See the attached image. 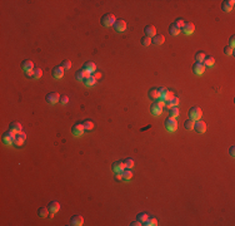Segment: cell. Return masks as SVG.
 Here are the masks:
<instances>
[{"label": "cell", "instance_id": "cell-44", "mask_svg": "<svg viewBox=\"0 0 235 226\" xmlns=\"http://www.w3.org/2000/svg\"><path fill=\"white\" fill-rule=\"evenodd\" d=\"M234 45H235V37L233 35L232 38H230V41H229V47L234 48Z\"/></svg>", "mask_w": 235, "mask_h": 226}, {"label": "cell", "instance_id": "cell-43", "mask_svg": "<svg viewBox=\"0 0 235 226\" xmlns=\"http://www.w3.org/2000/svg\"><path fill=\"white\" fill-rule=\"evenodd\" d=\"M68 102H69V98H68V96H61V97H60V103H61V104H66Z\"/></svg>", "mask_w": 235, "mask_h": 226}, {"label": "cell", "instance_id": "cell-49", "mask_svg": "<svg viewBox=\"0 0 235 226\" xmlns=\"http://www.w3.org/2000/svg\"><path fill=\"white\" fill-rule=\"evenodd\" d=\"M130 225H131V226H140V225H143V224H141L140 221H134V222H131Z\"/></svg>", "mask_w": 235, "mask_h": 226}, {"label": "cell", "instance_id": "cell-6", "mask_svg": "<svg viewBox=\"0 0 235 226\" xmlns=\"http://www.w3.org/2000/svg\"><path fill=\"white\" fill-rule=\"evenodd\" d=\"M26 139V134L24 133V132H19V133L15 134V138H14V145L15 146H23L24 145Z\"/></svg>", "mask_w": 235, "mask_h": 226}, {"label": "cell", "instance_id": "cell-17", "mask_svg": "<svg viewBox=\"0 0 235 226\" xmlns=\"http://www.w3.org/2000/svg\"><path fill=\"white\" fill-rule=\"evenodd\" d=\"M204 70H205V65H204L203 63H195L194 65H193V72H194L195 74H203Z\"/></svg>", "mask_w": 235, "mask_h": 226}, {"label": "cell", "instance_id": "cell-26", "mask_svg": "<svg viewBox=\"0 0 235 226\" xmlns=\"http://www.w3.org/2000/svg\"><path fill=\"white\" fill-rule=\"evenodd\" d=\"M21 67H23V69H24L25 72L33 70V68H34L31 60H24V62H23V64H21Z\"/></svg>", "mask_w": 235, "mask_h": 226}, {"label": "cell", "instance_id": "cell-10", "mask_svg": "<svg viewBox=\"0 0 235 226\" xmlns=\"http://www.w3.org/2000/svg\"><path fill=\"white\" fill-rule=\"evenodd\" d=\"M90 75H92V73H89V72L85 70V69H81V70L77 72V74H75V78H77L78 81H85V79H88Z\"/></svg>", "mask_w": 235, "mask_h": 226}, {"label": "cell", "instance_id": "cell-8", "mask_svg": "<svg viewBox=\"0 0 235 226\" xmlns=\"http://www.w3.org/2000/svg\"><path fill=\"white\" fill-rule=\"evenodd\" d=\"M84 224V218L80 215H74L73 217L70 218V225L71 226H81Z\"/></svg>", "mask_w": 235, "mask_h": 226}, {"label": "cell", "instance_id": "cell-25", "mask_svg": "<svg viewBox=\"0 0 235 226\" xmlns=\"http://www.w3.org/2000/svg\"><path fill=\"white\" fill-rule=\"evenodd\" d=\"M121 176H123L124 181H129L133 177V172L130 171V168H125L123 172H121Z\"/></svg>", "mask_w": 235, "mask_h": 226}, {"label": "cell", "instance_id": "cell-37", "mask_svg": "<svg viewBox=\"0 0 235 226\" xmlns=\"http://www.w3.org/2000/svg\"><path fill=\"white\" fill-rule=\"evenodd\" d=\"M85 85H94L96 83V79L93 77V75H90V77L88 78V79H85Z\"/></svg>", "mask_w": 235, "mask_h": 226}, {"label": "cell", "instance_id": "cell-15", "mask_svg": "<svg viewBox=\"0 0 235 226\" xmlns=\"http://www.w3.org/2000/svg\"><path fill=\"white\" fill-rule=\"evenodd\" d=\"M144 33H145L146 37L149 38H153L155 34H156V29H155L154 25H146L145 28H144Z\"/></svg>", "mask_w": 235, "mask_h": 226}, {"label": "cell", "instance_id": "cell-27", "mask_svg": "<svg viewBox=\"0 0 235 226\" xmlns=\"http://www.w3.org/2000/svg\"><path fill=\"white\" fill-rule=\"evenodd\" d=\"M50 212V210H49V207H40L39 210H38V215H39L40 217H48V214Z\"/></svg>", "mask_w": 235, "mask_h": 226}, {"label": "cell", "instance_id": "cell-41", "mask_svg": "<svg viewBox=\"0 0 235 226\" xmlns=\"http://www.w3.org/2000/svg\"><path fill=\"white\" fill-rule=\"evenodd\" d=\"M61 67L64 68V69H70L71 68V62L70 60H64V62L61 63Z\"/></svg>", "mask_w": 235, "mask_h": 226}, {"label": "cell", "instance_id": "cell-5", "mask_svg": "<svg viewBox=\"0 0 235 226\" xmlns=\"http://www.w3.org/2000/svg\"><path fill=\"white\" fill-rule=\"evenodd\" d=\"M84 126H83V123H75L73 128H71V133H73L75 137H78V136H81L83 133H84Z\"/></svg>", "mask_w": 235, "mask_h": 226}, {"label": "cell", "instance_id": "cell-39", "mask_svg": "<svg viewBox=\"0 0 235 226\" xmlns=\"http://www.w3.org/2000/svg\"><path fill=\"white\" fill-rule=\"evenodd\" d=\"M145 225H148V226H155V225H158V220L155 217L148 218V221L145 222Z\"/></svg>", "mask_w": 235, "mask_h": 226}, {"label": "cell", "instance_id": "cell-19", "mask_svg": "<svg viewBox=\"0 0 235 226\" xmlns=\"http://www.w3.org/2000/svg\"><path fill=\"white\" fill-rule=\"evenodd\" d=\"M9 131H11L15 134L19 133V132H21V124L19 122H11L9 126Z\"/></svg>", "mask_w": 235, "mask_h": 226}, {"label": "cell", "instance_id": "cell-29", "mask_svg": "<svg viewBox=\"0 0 235 226\" xmlns=\"http://www.w3.org/2000/svg\"><path fill=\"white\" fill-rule=\"evenodd\" d=\"M169 33L171 34V35L175 37V35H178V34L180 33V28H178L175 24H171V25L169 26Z\"/></svg>", "mask_w": 235, "mask_h": 226}, {"label": "cell", "instance_id": "cell-18", "mask_svg": "<svg viewBox=\"0 0 235 226\" xmlns=\"http://www.w3.org/2000/svg\"><path fill=\"white\" fill-rule=\"evenodd\" d=\"M194 29H195V26H194L193 23H185L184 26L181 28L183 33H185V34H193L194 33Z\"/></svg>", "mask_w": 235, "mask_h": 226}, {"label": "cell", "instance_id": "cell-48", "mask_svg": "<svg viewBox=\"0 0 235 226\" xmlns=\"http://www.w3.org/2000/svg\"><path fill=\"white\" fill-rule=\"evenodd\" d=\"M115 180H123L121 172H115Z\"/></svg>", "mask_w": 235, "mask_h": 226}, {"label": "cell", "instance_id": "cell-30", "mask_svg": "<svg viewBox=\"0 0 235 226\" xmlns=\"http://www.w3.org/2000/svg\"><path fill=\"white\" fill-rule=\"evenodd\" d=\"M205 57L206 54L204 52H199V53H196L195 54V60H196V63H203L204 62V59H205Z\"/></svg>", "mask_w": 235, "mask_h": 226}, {"label": "cell", "instance_id": "cell-38", "mask_svg": "<svg viewBox=\"0 0 235 226\" xmlns=\"http://www.w3.org/2000/svg\"><path fill=\"white\" fill-rule=\"evenodd\" d=\"M124 165H125V168H131L134 166V160L133 158H126L124 161Z\"/></svg>", "mask_w": 235, "mask_h": 226}, {"label": "cell", "instance_id": "cell-32", "mask_svg": "<svg viewBox=\"0 0 235 226\" xmlns=\"http://www.w3.org/2000/svg\"><path fill=\"white\" fill-rule=\"evenodd\" d=\"M148 214H145V212H140V214H138V221H140L141 224H145V222L148 221Z\"/></svg>", "mask_w": 235, "mask_h": 226}, {"label": "cell", "instance_id": "cell-46", "mask_svg": "<svg viewBox=\"0 0 235 226\" xmlns=\"http://www.w3.org/2000/svg\"><path fill=\"white\" fill-rule=\"evenodd\" d=\"M235 147L234 146H232V147H230V150H229V154H230V156H232V157H234L235 156Z\"/></svg>", "mask_w": 235, "mask_h": 226}, {"label": "cell", "instance_id": "cell-35", "mask_svg": "<svg viewBox=\"0 0 235 226\" xmlns=\"http://www.w3.org/2000/svg\"><path fill=\"white\" fill-rule=\"evenodd\" d=\"M179 109H178V107H171L170 108V116L169 117H173V118H176L178 116H179Z\"/></svg>", "mask_w": 235, "mask_h": 226}, {"label": "cell", "instance_id": "cell-1", "mask_svg": "<svg viewBox=\"0 0 235 226\" xmlns=\"http://www.w3.org/2000/svg\"><path fill=\"white\" fill-rule=\"evenodd\" d=\"M115 21H116L115 15H114V14H110V13L104 14L103 17H101V19H100L101 25L105 26V28H109V26H113V25H114V23H115Z\"/></svg>", "mask_w": 235, "mask_h": 226}, {"label": "cell", "instance_id": "cell-33", "mask_svg": "<svg viewBox=\"0 0 235 226\" xmlns=\"http://www.w3.org/2000/svg\"><path fill=\"white\" fill-rule=\"evenodd\" d=\"M83 126H84V130H88V131H90V130H93L94 128V123L92 122V121H84L83 122Z\"/></svg>", "mask_w": 235, "mask_h": 226}, {"label": "cell", "instance_id": "cell-28", "mask_svg": "<svg viewBox=\"0 0 235 226\" xmlns=\"http://www.w3.org/2000/svg\"><path fill=\"white\" fill-rule=\"evenodd\" d=\"M203 63H204V65H205V67H213L214 63H215V59L213 58V57L208 55V57H205V59H204Z\"/></svg>", "mask_w": 235, "mask_h": 226}, {"label": "cell", "instance_id": "cell-14", "mask_svg": "<svg viewBox=\"0 0 235 226\" xmlns=\"http://www.w3.org/2000/svg\"><path fill=\"white\" fill-rule=\"evenodd\" d=\"M64 68L61 67V65H56V67H54L53 68V77L54 78H61L63 75H64Z\"/></svg>", "mask_w": 235, "mask_h": 226}, {"label": "cell", "instance_id": "cell-9", "mask_svg": "<svg viewBox=\"0 0 235 226\" xmlns=\"http://www.w3.org/2000/svg\"><path fill=\"white\" fill-rule=\"evenodd\" d=\"M194 128H195V131L198 132V133H204V132L206 131V123L199 119L194 123Z\"/></svg>", "mask_w": 235, "mask_h": 226}, {"label": "cell", "instance_id": "cell-7", "mask_svg": "<svg viewBox=\"0 0 235 226\" xmlns=\"http://www.w3.org/2000/svg\"><path fill=\"white\" fill-rule=\"evenodd\" d=\"M14 138H15V133H13L11 131L5 132L3 134V142L5 145H10V143H14Z\"/></svg>", "mask_w": 235, "mask_h": 226}, {"label": "cell", "instance_id": "cell-42", "mask_svg": "<svg viewBox=\"0 0 235 226\" xmlns=\"http://www.w3.org/2000/svg\"><path fill=\"white\" fill-rule=\"evenodd\" d=\"M174 24H175L176 26H178V28H183V26H184V24H185V21L183 20V19H176V20H175V23H174Z\"/></svg>", "mask_w": 235, "mask_h": 226}, {"label": "cell", "instance_id": "cell-4", "mask_svg": "<svg viewBox=\"0 0 235 226\" xmlns=\"http://www.w3.org/2000/svg\"><path fill=\"white\" fill-rule=\"evenodd\" d=\"M45 99H46L48 103H50V104H55V103H58V101H60V96H59L58 93H55V92H50V93H48V94H46Z\"/></svg>", "mask_w": 235, "mask_h": 226}, {"label": "cell", "instance_id": "cell-36", "mask_svg": "<svg viewBox=\"0 0 235 226\" xmlns=\"http://www.w3.org/2000/svg\"><path fill=\"white\" fill-rule=\"evenodd\" d=\"M41 75H43V70H41L40 68H35V69H34L33 79H39V78H41Z\"/></svg>", "mask_w": 235, "mask_h": 226}, {"label": "cell", "instance_id": "cell-13", "mask_svg": "<svg viewBox=\"0 0 235 226\" xmlns=\"http://www.w3.org/2000/svg\"><path fill=\"white\" fill-rule=\"evenodd\" d=\"M113 26H114V29L116 30V32H124V30L126 29V23H125L124 20H121V19H117Z\"/></svg>", "mask_w": 235, "mask_h": 226}, {"label": "cell", "instance_id": "cell-2", "mask_svg": "<svg viewBox=\"0 0 235 226\" xmlns=\"http://www.w3.org/2000/svg\"><path fill=\"white\" fill-rule=\"evenodd\" d=\"M189 116H190V119L193 121H199L200 118H202V116H203V113H202V109H200L198 105H195V107H193L190 108V111H189Z\"/></svg>", "mask_w": 235, "mask_h": 226}, {"label": "cell", "instance_id": "cell-11", "mask_svg": "<svg viewBox=\"0 0 235 226\" xmlns=\"http://www.w3.org/2000/svg\"><path fill=\"white\" fill-rule=\"evenodd\" d=\"M150 112L153 113V114H155V116L161 114V112H163V105H161L160 103H158V102H155V103L151 104V107H150Z\"/></svg>", "mask_w": 235, "mask_h": 226}, {"label": "cell", "instance_id": "cell-22", "mask_svg": "<svg viewBox=\"0 0 235 226\" xmlns=\"http://www.w3.org/2000/svg\"><path fill=\"white\" fill-rule=\"evenodd\" d=\"M83 69L88 70L89 73H93V72H95V70H96V65H95V63H93V62H88V63H85V64H84Z\"/></svg>", "mask_w": 235, "mask_h": 226}, {"label": "cell", "instance_id": "cell-21", "mask_svg": "<svg viewBox=\"0 0 235 226\" xmlns=\"http://www.w3.org/2000/svg\"><path fill=\"white\" fill-rule=\"evenodd\" d=\"M60 209V203L58 201H51L50 203H49V210H50V212L53 214H55V212H58Z\"/></svg>", "mask_w": 235, "mask_h": 226}, {"label": "cell", "instance_id": "cell-20", "mask_svg": "<svg viewBox=\"0 0 235 226\" xmlns=\"http://www.w3.org/2000/svg\"><path fill=\"white\" fill-rule=\"evenodd\" d=\"M165 41V38L163 34H155V35L153 37V39H151V43L156 44V45H160Z\"/></svg>", "mask_w": 235, "mask_h": 226}, {"label": "cell", "instance_id": "cell-12", "mask_svg": "<svg viewBox=\"0 0 235 226\" xmlns=\"http://www.w3.org/2000/svg\"><path fill=\"white\" fill-rule=\"evenodd\" d=\"M234 0H225V1H223L221 4V9L225 11V13H229V11L233 10L234 8Z\"/></svg>", "mask_w": 235, "mask_h": 226}, {"label": "cell", "instance_id": "cell-31", "mask_svg": "<svg viewBox=\"0 0 235 226\" xmlns=\"http://www.w3.org/2000/svg\"><path fill=\"white\" fill-rule=\"evenodd\" d=\"M140 43H141L144 47H149V45L151 44V38L149 37H146V35H144L141 39H140Z\"/></svg>", "mask_w": 235, "mask_h": 226}, {"label": "cell", "instance_id": "cell-34", "mask_svg": "<svg viewBox=\"0 0 235 226\" xmlns=\"http://www.w3.org/2000/svg\"><path fill=\"white\" fill-rule=\"evenodd\" d=\"M194 123L195 122L193 119H186L184 122V127L186 128V130H193V128H194Z\"/></svg>", "mask_w": 235, "mask_h": 226}, {"label": "cell", "instance_id": "cell-24", "mask_svg": "<svg viewBox=\"0 0 235 226\" xmlns=\"http://www.w3.org/2000/svg\"><path fill=\"white\" fill-rule=\"evenodd\" d=\"M178 104H179V98L175 97V96H173V97H171V99H170L169 102H166V105H168L169 108H171V107H178Z\"/></svg>", "mask_w": 235, "mask_h": 226}, {"label": "cell", "instance_id": "cell-3", "mask_svg": "<svg viewBox=\"0 0 235 226\" xmlns=\"http://www.w3.org/2000/svg\"><path fill=\"white\" fill-rule=\"evenodd\" d=\"M176 119L173 118V117H168V118L165 119V128L168 131H175L176 130Z\"/></svg>", "mask_w": 235, "mask_h": 226}, {"label": "cell", "instance_id": "cell-23", "mask_svg": "<svg viewBox=\"0 0 235 226\" xmlns=\"http://www.w3.org/2000/svg\"><path fill=\"white\" fill-rule=\"evenodd\" d=\"M149 97L151 98V99H154V101H158L159 98H160V93H159V89H158V88H153V89H150V92H149Z\"/></svg>", "mask_w": 235, "mask_h": 226}, {"label": "cell", "instance_id": "cell-45", "mask_svg": "<svg viewBox=\"0 0 235 226\" xmlns=\"http://www.w3.org/2000/svg\"><path fill=\"white\" fill-rule=\"evenodd\" d=\"M25 74H26V77L33 78V77H34V69H33V70H28V72H25Z\"/></svg>", "mask_w": 235, "mask_h": 226}, {"label": "cell", "instance_id": "cell-16", "mask_svg": "<svg viewBox=\"0 0 235 226\" xmlns=\"http://www.w3.org/2000/svg\"><path fill=\"white\" fill-rule=\"evenodd\" d=\"M124 170H125L124 161H116L113 163V171L114 172H123Z\"/></svg>", "mask_w": 235, "mask_h": 226}, {"label": "cell", "instance_id": "cell-47", "mask_svg": "<svg viewBox=\"0 0 235 226\" xmlns=\"http://www.w3.org/2000/svg\"><path fill=\"white\" fill-rule=\"evenodd\" d=\"M92 75L96 79V78H100V77H101V73H100V72H94V73H93Z\"/></svg>", "mask_w": 235, "mask_h": 226}, {"label": "cell", "instance_id": "cell-40", "mask_svg": "<svg viewBox=\"0 0 235 226\" xmlns=\"http://www.w3.org/2000/svg\"><path fill=\"white\" fill-rule=\"evenodd\" d=\"M233 53H234V48L229 47V45H226V47L224 48V54L225 55H232Z\"/></svg>", "mask_w": 235, "mask_h": 226}]
</instances>
